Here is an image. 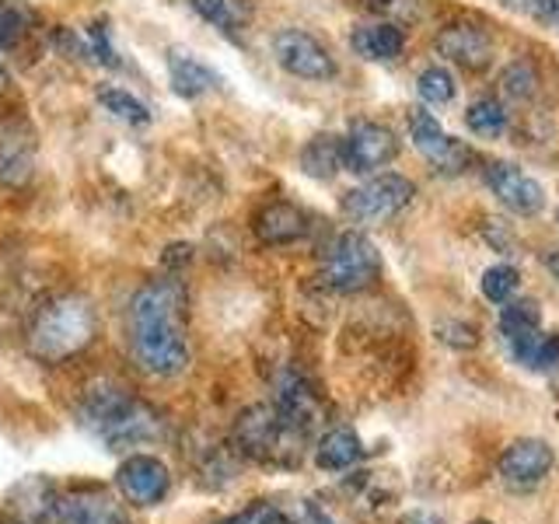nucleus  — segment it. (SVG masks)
Listing matches in <instances>:
<instances>
[{"mask_svg":"<svg viewBox=\"0 0 559 524\" xmlns=\"http://www.w3.org/2000/svg\"><path fill=\"white\" fill-rule=\"evenodd\" d=\"M127 340L136 367L151 378H175L189 364L186 287L179 279H147L130 297Z\"/></svg>","mask_w":559,"mask_h":524,"instance_id":"nucleus-1","label":"nucleus"},{"mask_svg":"<svg viewBox=\"0 0 559 524\" xmlns=\"http://www.w3.org/2000/svg\"><path fill=\"white\" fill-rule=\"evenodd\" d=\"M81 424L105 448L130 451L140 444H157L165 437V419L144 398L130 395L119 384H95L81 402Z\"/></svg>","mask_w":559,"mask_h":524,"instance_id":"nucleus-2","label":"nucleus"},{"mask_svg":"<svg viewBox=\"0 0 559 524\" xmlns=\"http://www.w3.org/2000/svg\"><path fill=\"white\" fill-rule=\"evenodd\" d=\"M95 329L98 319L92 301L81 294H60L35 311V319L28 325V349L35 360L63 364L92 346Z\"/></svg>","mask_w":559,"mask_h":524,"instance_id":"nucleus-3","label":"nucleus"},{"mask_svg":"<svg viewBox=\"0 0 559 524\" xmlns=\"http://www.w3.org/2000/svg\"><path fill=\"white\" fill-rule=\"evenodd\" d=\"M305 437L308 433L290 427L287 419L273 409V402L245 409L235 424V448L245 454V458L262 462V465H276V468H290L301 462Z\"/></svg>","mask_w":559,"mask_h":524,"instance_id":"nucleus-4","label":"nucleus"},{"mask_svg":"<svg viewBox=\"0 0 559 524\" xmlns=\"http://www.w3.org/2000/svg\"><path fill=\"white\" fill-rule=\"evenodd\" d=\"M319 276L329 290L336 294H357L378 284L381 276V255L371 238L360 231H343L336 235L322 252Z\"/></svg>","mask_w":559,"mask_h":524,"instance_id":"nucleus-5","label":"nucleus"},{"mask_svg":"<svg viewBox=\"0 0 559 524\" xmlns=\"http://www.w3.org/2000/svg\"><path fill=\"white\" fill-rule=\"evenodd\" d=\"M416 196V186L406 179V175H374L364 186L349 189L343 196V214L357 224H384L395 214H402Z\"/></svg>","mask_w":559,"mask_h":524,"instance_id":"nucleus-6","label":"nucleus"},{"mask_svg":"<svg viewBox=\"0 0 559 524\" xmlns=\"http://www.w3.org/2000/svg\"><path fill=\"white\" fill-rule=\"evenodd\" d=\"M273 57L290 78L301 81H332L336 78V60L332 52L301 28H284L273 39Z\"/></svg>","mask_w":559,"mask_h":524,"instance_id":"nucleus-7","label":"nucleus"},{"mask_svg":"<svg viewBox=\"0 0 559 524\" xmlns=\"http://www.w3.org/2000/svg\"><path fill=\"white\" fill-rule=\"evenodd\" d=\"M409 140L413 147L427 157V165L441 175H462L468 165H472V151L462 144V140H454L441 130V122H437L430 112H413L409 116Z\"/></svg>","mask_w":559,"mask_h":524,"instance_id":"nucleus-8","label":"nucleus"},{"mask_svg":"<svg viewBox=\"0 0 559 524\" xmlns=\"http://www.w3.org/2000/svg\"><path fill=\"white\" fill-rule=\"evenodd\" d=\"M399 154V140L389 127L371 119H360L349 127V133L343 136V168L346 171H378L384 165H392Z\"/></svg>","mask_w":559,"mask_h":524,"instance_id":"nucleus-9","label":"nucleus"},{"mask_svg":"<svg viewBox=\"0 0 559 524\" xmlns=\"http://www.w3.org/2000/svg\"><path fill=\"white\" fill-rule=\"evenodd\" d=\"M483 179L489 186V192L521 217H535L542 206H546V189H542L532 175H524L518 165L507 162H489L483 168Z\"/></svg>","mask_w":559,"mask_h":524,"instance_id":"nucleus-10","label":"nucleus"},{"mask_svg":"<svg viewBox=\"0 0 559 524\" xmlns=\"http://www.w3.org/2000/svg\"><path fill=\"white\" fill-rule=\"evenodd\" d=\"M116 483L122 489V497H127L130 503H136V507L162 503L168 497V489H171V476H168L165 462L151 458V454H130V458L119 465Z\"/></svg>","mask_w":559,"mask_h":524,"instance_id":"nucleus-11","label":"nucleus"},{"mask_svg":"<svg viewBox=\"0 0 559 524\" xmlns=\"http://www.w3.org/2000/svg\"><path fill=\"white\" fill-rule=\"evenodd\" d=\"M57 524H133L122 503L95 486H78L57 497Z\"/></svg>","mask_w":559,"mask_h":524,"instance_id":"nucleus-12","label":"nucleus"},{"mask_svg":"<svg viewBox=\"0 0 559 524\" xmlns=\"http://www.w3.org/2000/svg\"><path fill=\"white\" fill-rule=\"evenodd\" d=\"M273 409L287 419L290 427H297L301 433H311L314 424L322 419V402L319 392L311 389L305 374L297 371H284L273 381Z\"/></svg>","mask_w":559,"mask_h":524,"instance_id":"nucleus-13","label":"nucleus"},{"mask_svg":"<svg viewBox=\"0 0 559 524\" xmlns=\"http://www.w3.org/2000/svg\"><path fill=\"white\" fill-rule=\"evenodd\" d=\"M437 52L465 70H486L493 60V35L476 22H451L437 32Z\"/></svg>","mask_w":559,"mask_h":524,"instance_id":"nucleus-14","label":"nucleus"},{"mask_svg":"<svg viewBox=\"0 0 559 524\" xmlns=\"http://www.w3.org/2000/svg\"><path fill=\"white\" fill-rule=\"evenodd\" d=\"M552 472V448L538 437H528V441H518L503 451L500 458V479L511 489H535L546 483V476Z\"/></svg>","mask_w":559,"mask_h":524,"instance_id":"nucleus-15","label":"nucleus"},{"mask_svg":"<svg viewBox=\"0 0 559 524\" xmlns=\"http://www.w3.org/2000/svg\"><path fill=\"white\" fill-rule=\"evenodd\" d=\"M252 231L259 235L262 245H294L308 235V217L301 206H294L287 200H273L255 210Z\"/></svg>","mask_w":559,"mask_h":524,"instance_id":"nucleus-16","label":"nucleus"},{"mask_svg":"<svg viewBox=\"0 0 559 524\" xmlns=\"http://www.w3.org/2000/svg\"><path fill=\"white\" fill-rule=\"evenodd\" d=\"M57 489L49 479L32 476L11 493V524H57Z\"/></svg>","mask_w":559,"mask_h":524,"instance_id":"nucleus-17","label":"nucleus"},{"mask_svg":"<svg viewBox=\"0 0 559 524\" xmlns=\"http://www.w3.org/2000/svg\"><path fill=\"white\" fill-rule=\"evenodd\" d=\"M168 78L179 98H200L221 84L217 70H210L200 57H192V52H182V49L168 52Z\"/></svg>","mask_w":559,"mask_h":524,"instance_id":"nucleus-18","label":"nucleus"},{"mask_svg":"<svg viewBox=\"0 0 559 524\" xmlns=\"http://www.w3.org/2000/svg\"><path fill=\"white\" fill-rule=\"evenodd\" d=\"M35 168V144L32 136H25L17 127L0 130V182L17 189L32 179Z\"/></svg>","mask_w":559,"mask_h":524,"instance_id":"nucleus-19","label":"nucleus"},{"mask_svg":"<svg viewBox=\"0 0 559 524\" xmlns=\"http://www.w3.org/2000/svg\"><path fill=\"white\" fill-rule=\"evenodd\" d=\"M349 46H354L357 57L364 60H378V63H389L395 57H402L406 49V35L395 22H381V25H364L349 35Z\"/></svg>","mask_w":559,"mask_h":524,"instance_id":"nucleus-20","label":"nucleus"},{"mask_svg":"<svg viewBox=\"0 0 559 524\" xmlns=\"http://www.w3.org/2000/svg\"><path fill=\"white\" fill-rule=\"evenodd\" d=\"M360 454H364L360 437L349 427H336L322 437L319 448H314V462H319V468H325V472H343L349 465H357Z\"/></svg>","mask_w":559,"mask_h":524,"instance_id":"nucleus-21","label":"nucleus"},{"mask_svg":"<svg viewBox=\"0 0 559 524\" xmlns=\"http://www.w3.org/2000/svg\"><path fill=\"white\" fill-rule=\"evenodd\" d=\"M301 168H305V175H311V179L329 182L332 175L343 171V140L332 133L311 136L301 151Z\"/></svg>","mask_w":559,"mask_h":524,"instance_id":"nucleus-22","label":"nucleus"},{"mask_svg":"<svg viewBox=\"0 0 559 524\" xmlns=\"http://www.w3.org/2000/svg\"><path fill=\"white\" fill-rule=\"evenodd\" d=\"M511 343V354L521 367H528V371H552L559 364V336L552 332H528V336H518V340H507Z\"/></svg>","mask_w":559,"mask_h":524,"instance_id":"nucleus-23","label":"nucleus"},{"mask_svg":"<svg viewBox=\"0 0 559 524\" xmlns=\"http://www.w3.org/2000/svg\"><path fill=\"white\" fill-rule=\"evenodd\" d=\"M189 8L197 11L203 22H210L214 28H221L224 35H235L249 25V4L245 0H189Z\"/></svg>","mask_w":559,"mask_h":524,"instance_id":"nucleus-24","label":"nucleus"},{"mask_svg":"<svg viewBox=\"0 0 559 524\" xmlns=\"http://www.w3.org/2000/svg\"><path fill=\"white\" fill-rule=\"evenodd\" d=\"M465 127L476 133V136H486V140L503 136V130H507V109H503V102H497V98H479L476 105H468Z\"/></svg>","mask_w":559,"mask_h":524,"instance_id":"nucleus-25","label":"nucleus"},{"mask_svg":"<svg viewBox=\"0 0 559 524\" xmlns=\"http://www.w3.org/2000/svg\"><path fill=\"white\" fill-rule=\"evenodd\" d=\"M98 102H102L105 112H112L116 119L130 122V127H147V122H151L147 105L140 98H133L130 92H122V87H102Z\"/></svg>","mask_w":559,"mask_h":524,"instance_id":"nucleus-26","label":"nucleus"},{"mask_svg":"<svg viewBox=\"0 0 559 524\" xmlns=\"http://www.w3.org/2000/svg\"><path fill=\"white\" fill-rule=\"evenodd\" d=\"M542 325V314L535 301H507L500 305V332L503 340H518V336H528Z\"/></svg>","mask_w":559,"mask_h":524,"instance_id":"nucleus-27","label":"nucleus"},{"mask_svg":"<svg viewBox=\"0 0 559 524\" xmlns=\"http://www.w3.org/2000/svg\"><path fill=\"white\" fill-rule=\"evenodd\" d=\"M479 287H483V297L486 301H493V305H507V301H514V294L521 287V276L514 266H507V262H497V266H489L479 279Z\"/></svg>","mask_w":559,"mask_h":524,"instance_id":"nucleus-28","label":"nucleus"},{"mask_svg":"<svg viewBox=\"0 0 559 524\" xmlns=\"http://www.w3.org/2000/svg\"><path fill=\"white\" fill-rule=\"evenodd\" d=\"M32 22H35V11L25 0H0V49H8L22 39Z\"/></svg>","mask_w":559,"mask_h":524,"instance_id":"nucleus-29","label":"nucleus"},{"mask_svg":"<svg viewBox=\"0 0 559 524\" xmlns=\"http://www.w3.org/2000/svg\"><path fill=\"white\" fill-rule=\"evenodd\" d=\"M416 92L427 105H448V102H454V92H459V87H454V78L444 67H427L424 74L416 78Z\"/></svg>","mask_w":559,"mask_h":524,"instance_id":"nucleus-30","label":"nucleus"},{"mask_svg":"<svg viewBox=\"0 0 559 524\" xmlns=\"http://www.w3.org/2000/svg\"><path fill=\"white\" fill-rule=\"evenodd\" d=\"M503 92L511 95V98H532L535 95V70L532 63H511L503 70Z\"/></svg>","mask_w":559,"mask_h":524,"instance_id":"nucleus-31","label":"nucleus"},{"mask_svg":"<svg viewBox=\"0 0 559 524\" xmlns=\"http://www.w3.org/2000/svg\"><path fill=\"white\" fill-rule=\"evenodd\" d=\"M52 43H57L70 60H84V63H95V52H92V39L74 28H57L52 35Z\"/></svg>","mask_w":559,"mask_h":524,"instance_id":"nucleus-32","label":"nucleus"},{"mask_svg":"<svg viewBox=\"0 0 559 524\" xmlns=\"http://www.w3.org/2000/svg\"><path fill=\"white\" fill-rule=\"evenodd\" d=\"M441 340L451 346H476V329L462 325V322H448V325H441Z\"/></svg>","mask_w":559,"mask_h":524,"instance_id":"nucleus-33","label":"nucleus"},{"mask_svg":"<svg viewBox=\"0 0 559 524\" xmlns=\"http://www.w3.org/2000/svg\"><path fill=\"white\" fill-rule=\"evenodd\" d=\"M528 14L535 17L538 25H546V28H559V0H532Z\"/></svg>","mask_w":559,"mask_h":524,"instance_id":"nucleus-34","label":"nucleus"},{"mask_svg":"<svg viewBox=\"0 0 559 524\" xmlns=\"http://www.w3.org/2000/svg\"><path fill=\"white\" fill-rule=\"evenodd\" d=\"M416 0H364V8L367 11H374V14H409L413 11Z\"/></svg>","mask_w":559,"mask_h":524,"instance_id":"nucleus-35","label":"nucleus"},{"mask_svg":"<svg viewBox=\"0 0 559 524\" xmlns=\"http://www.w3.org/2000/svg\"><path fill=\"white\" fill-rule=\"evenodd\" d=\"M297 524H332V517L314 500H305L301 503V521H297Z\"/></svg>","mask_w":559,"mask_h":524,"instance_id":"nucleus-36","label":"nucleus"},{"mask_svg":"<svg viewBox=\"0 0 559 524\" xmlns=\"http://www.w3.org/2000/svg\"><path fill=\"white\" fill-rule=\"evenodd\" d=\"M402 524H444V521L437 517V514H430V511H413Z\"/></svg>","mask_w":559,"mask_h":524,"instance_id":"nucleus-37","label":"nucleus"},{"mask_svg":"<svg viewBox=\"0 0 559 524\" xmlns=\"http://www.w3.org/2000/svg\"><path fill=\"white\" fill-rule=\"evenodd\" d=\"M500 4H503L507 11H518V14H528V8H532V0H500Z\"/></svg>","mask_w":559,"mask_h":524,"instance_id":"nucleus-38","label":"nucleus"},{"mask_svg":"<svg viewBox=\"0 0 559 524\" xmlns=\"http://www.w3.org/2000/svg\"><path fill=\"white\" fill-rule=\"evenodd\" d=\"M542 262H546V270L559 279V249H552V252H546V259H542Z\"/></svg>","mask_w":559,"mask_h":524,"instance_id":"nucleus-39","label":"nucleus"},{"mask_svg":"<svg viewBox=\"0 0 559 524\" xmlns=\"http://www.w3.org/2000/svg\"><path fill=\"white\" fill-rule=\"evenodd\" d=\"M8 84V70L4 67H0V87H4Z\"/></svg>","mask_w":559,"mask_h":524,"instance_id":"nucleus-40","label":"nucleus"},{"mask_svg":"<svg viewBox=\"0 0 559 524\" xmlns=\"http://www.w3.org/2000/svg\"><path fill=\"white\" fill-rule=\"evenodd\" d=\"M476 524H486V521H476Z\"/></svg>","mask_w":559,"mask_h":524,"instance_id":"nucleus-41","label":"nucleus"}]
</instances>
